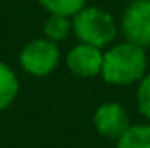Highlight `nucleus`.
Returning <instances> with one entry per match:
<instances>
[{
  "label": "nucleus",
  "instance_id": "obj_1",
  "mask_svg": "<svg viewBox=\"0 0 150 148\" xmlns=\"http://www.w3.org/2000/svg\"><path fill=\"white\" fill-rule=\"evenodd\" d=\"M146 65L144 48L124 42L112 46L106 53H103L101 74L108 84L129 85L146 74Z\"/></svg>",
  "mask_w": 150,
  "mask_h": 148
},
{
  "label": "nucleus",
  "instance_id": "obj_2",
  "mask_svg": "<svg viewBox=\"0 0 150 148\" xmlns=\"http://www.w3.org/2000/svg\"><path fill=\"white\" fill-rule=\"evenodd\" d=\"M72 30L82 44L105 48L116 36V23L108 11L101 8H82L72 21Z\"/></svg>",
  "mask_w": 150,
  "mask_h": 148
},
{
  "label": "nucleus",
  "instance_id": "obj_3",
  "mask_svg": "<svg viewBox=\"0 0 150 148\" xmlns=\"http://www.w3.org/2000/svg\"><path fill=\"white\" fill-rule=\"evenodd\" d=\"M122 32L129 44L150 48V0H133L122 15Z\"/></svg>",
  "mask_w": 150,
  "mask_h": 148
},
{
  "label": "nucleus",
  "instance_id": "obj_4",
  "mask_svg": "<svg viewBox=\"0 0 150 148\" xmlns=\"http://www.w3.org/2000/svg\"><path fill=\"white\" fill-rule=\"evenodd\" d=\"M59 63V48L51 40H33L23 48L21 65L29 74L46 76L57 67Z\"/></svg>",
  "mask_w": 150,
  "mask_h": 148
},
{
  "label": "nucleus",
  "instance_id": "obj_5",
  "mask_svg": "<svg viewBox=\"0 0 150 148\" xmlns=\"http://www.w3.org/2000/svg\"><path fill=\"white\" fill-rule=\"evenodd\" d=\"M93 123H95L97 131H99L103 137L112 139V141H118L131 127L127 112L118 103L101 104L95 110V114H93Z\"/></svg>",
  "mask_w": 150,
  "mask_h": 148
},
{
  "label": "nucleus",
  "instance_id": "obj_6",
  "mask_svg": "<svg viewBox=\"0 0 150 148\" xmlns=\"http://www.w3.org/2000/svg\"><path fill=\"white\" fill-rule=\"evenodd\" d=\"M67 67L70 72L82 78H91L101 74L103 68V53L99 48L89 44H78L67 55Z\"/></svg>",
  "mask_w": 150,
  "mask_h": 148
},
{
  "label": "nucleus",
  "instance_id": "obj_7",
  "mask_svg": "<svg viewBox=\"0 0 150 148\" xmlns=\"http://www.w3.org/2000/svg\"><path fill=\"white\" fill-rule=\"evenodd\" d=\"M17 91H19L17 76L8 65L0 63V110H4L6 106L13 103V99L17 97Z\"/></svg>",
  "mask_w": 150,
  "mask_h": 148
},
{
  "label": "nucleus",
  "instance_id": "obj_8",
  "mask_svg": "<svg viewBox=\"0 0 150 148\" xmlns=\"http://www.w3.org/2000/svg\"><path fill=\"white\" fill-rule=\"evenodd\" d=\"M116 148H150V125H131L118 139Z\"/></svg>",
  "mask_w": 150,
  "mask_h": 148
},
{
  "label": "nucleus",
  "instance_id": "obj_9",
  "mask_svg": "<svg viewBox=\"0 0 150 148\" xmlns=\"http://www.w3.org/2000/svg\"><path fill=\"white\" fill-rule=\"evenodd\" d=\"M50 13L63 15V17H74L84 8L86 0H38Z\"/></svg>",
  "mask_w": 150,
  "mask_h": 148
},
{
  "label": "nucleus",
  "instance_id": "obj_10",
  "mask_svg": "<svg viewBox=\"0 0 150 148\" xmlns=\"http://www.w3.org/2000/svg\"><path fill=\"white\" fill-rule=\"evenodd\" d=\"M70 29H72V23L69 21V17H63V15H53L51 13L48 17V21L44 23V34L51 42H57V40L67 38V34H69Z\"/></svg>",
  "mask_w": 150,
  "mask_h": 148
},
{
  "label": "nucleus",
  "instance_id": "obj_11",
  "mask_svg": "<svg viewBox=\"0 0 150 148\" xmlns=\"http://www.w3.org/2000/svg\"><path fill=\"white\" fill-rule=\"evenodd\" d=\"M137 106L141 114L150 120V72L141 78L139 89H137Z\"/></svg>",
  "mask_w": 150,
  "mask_h": 148
}]
</instances>
